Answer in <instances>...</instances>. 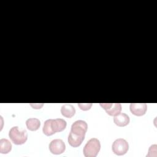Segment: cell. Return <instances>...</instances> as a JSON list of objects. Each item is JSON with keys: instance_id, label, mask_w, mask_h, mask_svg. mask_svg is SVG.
I'll return each mask as SVG.
<instances>
[{"instance_id": "cell-13", "label": "cell", "mask_w": 157, "mask_h": 157, "mask_svg": "<svg viewBox=\"0 0 157 157\" xmlns=\"http://www.w3.org/2000/svg\"><path fill=\"white\" fill-rule=\"evenodd\" d=\"M12 150V144L10 141L6 139L0 140V152L1 153L6 154Z\"/></svg>"}, {"instance_id": "cell-7", "label": "cell", "mask_w": 157, "mask_h": 157, "mask_svg": "<svg viewBox=\"0 0 157 157\" xmlns=\"http://www.w3.org/2000/svg\"><path fill=\"white\" fill-rule=\"evenodd\" d=\"M100 105L110 116H115L121 110V105L120 103H100Z\"/></svg>"}, {"instance_id": "cell-5", "label": "cell", "mask_w": 157, "mask_h": 157, "mask_svg": "<svg viewBox=\"0 0 157 157\" xmlns=\"http://www.w3.org/2000/svg\"><path fill=\"white\" fill-rule=\"evenodd\" d=\"M65 144L61 139H54L49 144V150L54 155L61 154L65 151Z\"/></svg>"}, {"instance_id": "cell-14", "label": "cell", "mask_w": 157, "mask_h": 157, "mask_svg": "<svg viewBox=\"0 0 157 157\" xmlns=\"http://www.w3.org/2000/svg\"><path fill=\"white\" fill-rule=\"evenodd\" d=\"M78 106L83 110H88L92 106L91 103H78Z\"/></svg>"}, {"instance_id": "cell-4", "label": "cell", "mask_w": 157, "mask_h": 157, "mask_svg": "<svg viewBox=\"0 0 157 157\" xmlns=\"http://www.w3.org/2000/svg\"><path fill=\"white\" fill-rule=\"evenodd\" d=\"M129 149V144L128 142L122 138L116 139L112 144V150L117 155H123L128 151Z\"/></svg>"}, {"instance_id": "cell-1", "label": "cell", "mask_w": 157, "mask_h": 157, "mask_svg": "<svg viewBox=\"0 0 157 157\" xmlns=\"http://www.w3.org/2000/svg\"><path fill=\"white\" fill-rule=\"evenodd\" d=\"M66 121L64 119H48L44 122L42 131L45 135L50 136L55 132L63 131L66 128Z\"/></svg>"}, {"instance_id": "cell-10", "label": "cell", "mask_w": 157, "mask_h": 157, "mask_svg": "<svg viewBox=\"0 0 157 157\" xmlns=\"http://www.w3.org/2000/svg\"><path fill=\"white\" fill-rule=\"evenodd\" d=\"M129 116L124 113H120L118 115H115L113 118V121L115 124L118 126L123 127L126 126L129 123Z\"/></svg>"}, {"instance_id": "cell-8", "label": "cell", "mask_w": 157, "mask_h": 157, "mask_svg": "<svg viewBox=\"0 0 157 157\" xmlns=\"http://www.w3.org/2000/svg\"><path fill=\"white\" fill-rule=\"evenodd\" d=\"M147 106L145 103H131L130 110L136 116H142L147 111Z\"/></svg>"}, {"instance_id": "cell-12", "label": "cell", "mask_w": 157, "mask_h": 157, "mask_svg": "<svg viewBox=\"0 0 157 157\" xmlns=\"http://www.w3.org/2000/svg\"><path fill=\"white\" fill-rule=\"evenodd\" d=\"M26 125L27 128L32 131L37 130L40 126V121L39 119L36 118H28L26 121Z\"/></svg>"}, {"instance_id": "cell-3", "label": "cell", "mask_w": 157, "mask_h": 157, "mask_svg": "<svg viewBox=\"0 0 157 157\" xmlns=\"http://www.w3.org/2000/svg\"><path fill=\"white\" fill-rule=\"evenodd\" d=\"M9 136L12 142L15 145L23 144L26 142L28 139L26 131H20L18 126H13L10 129L9 132Z\"/></svg>"}, {"instance_id": "cell-9", "label": "cell", "mask_w": 157, "mask_h": 157, "mask_svg": "<svg viewBox=\"0 0 157 157\" xmlns=\"http://www.w3.org/2000/svg\"><path fill=\"white\" fill-rule=\"evenodd\" d=\"M85 139V136H81L70 132L68 136V143L73 147H77L80 146Z\"/></svg>"}, {"instance_id": "cell-15", "label": "cell", "mask_w": 157, "mask_h": 157, "mask_svg": "<svg viewBox=\"0 0 157 157\" xmlns=\"http://www.w3.org/2000/svg\"><path fill=\"white\" fill-rule=\"evenodd\" d=\"M31 106H33V107L34 108V109H40L42 105H43V104H31Z\"/></svg>"}, {"instance_id": "cell-2", "label": "cell", "mask_w": 157, "mask_h": 157, "mask_svg": "<svg viewBox=\"0 0 157 157\" xmlns=\"http://www.w3.org/2000/svg\"><path fill=\"white\" fill-rule=\"evenodd\" d=\"M101 149V144L96 138H91L87 141L83 149V155L86 157H95Z\"/></svg>"}, {"instance_id": "cell-6", "label": "cell", "mask_w": 157, "mask_h": 157, "mask_svg": "<svg viewBox=\"0 0 157 157\" xmlns=\"http://www.w3.org/2000/svg\"><path fill=\"white\" fill-rule=\"evenodd\" d=\"M87 128L88 125L86 121L83 120H77L72 124L71 132L81 136H85Z\"/></svg>"}, {"instance_id": "cell-11", "label": "cell", "mask_w": 157, "mask_h": 157, "mask_svg": "<svg viewBox=\"0 0 157 157\" xmlns=\"http://www.w3.org/2000/svg\"><path fill=\"white\" fill-rule=\"evenodd\" d=\"M61 113L63 116L70 118L74 115L75 113V109L72 105L69 104H65L61 108Z\"/></svg>"}]
</instances>
